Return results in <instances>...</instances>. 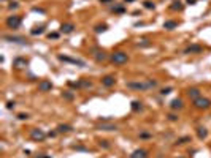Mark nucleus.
<instances>
[{
    "label": "nucleus",
    "instance_id": "nucleus-37",
    "mask_svg": "<svg viewBox=\"0 0 211 158\" xmlns=\"http://www.w3.org/2000/svg\"><path fill=\"white\" fill-rule=\"evenodd\" d=\"M18 118H19V120H27V118H29V114H24V112H21V114H18Z\"/></svg>",
    "mask_w": 211,
    "mask_h": 158
},
{
    "label": "nucleus",
    "instance_id": "nucleus-15",
    "mask_svg": "<svg viewBox=\"0 0 211 158\" xmlns=\"http://www.w3.org/2000/svg\"><path fill=\"white\" fill-rule=\"evenodd\" d=\"M170 109H173V111H178V109H182L184 108V103H182V100L181 98H175V100H171L170 101Z\"/></svg>",
    "mask_w": 211,
    "mask_h": 158
},
{
    "label": "nucleus",
    "instance_id": "nucleus-36",
    "mask_svg": "<svg viewBox=\"0 0 211 158\" xmlns=\"http://www.w3.org/2000/svg\"><path fill=\"white\" fill-rule=\"evenodd\" d=\"M18 7H19V3H18V2H11V3L8 5V10H16Z\"/></svg>",
    "mask_w": 211,
    "mask_h": 158
},
{
    "label": "nucleus",
    "instance_id": "nucleus-10",
    "mask_svg": "<svg viewBox=\"0 0 211 158\" xmlns=\"http://www.w3.org/2000/svg\"><path fill=\"white\" fill-rule=\"evenodd\" d=\"M53 87H54L53 82L48 81V79H41V81L38 82V90H40V92H51Z\"/></svg>",
    "mask_w": 211,
    "mask_h": 158
},
{
    "label": "nucleus",
    "instance_id": "nucleus-20",
    "mask_svg": "<svg viewBox=\"0 0 211 158\" xmlns=\"http://www.w3.org/2000/svg\"><path fill=\"white\" fill-rule=\"evenodd\" d=\"M182 8H184V5H182L179 0H173L170 5V10L171 11H182Z\"/></svg>",
    "mask_w": 211,
    "mask_h": 158
},
{
    "label": "nucleus",
    "instance_id": "nucleus-45",
    "mask_svg": "<svg viewBox=\"0 0 211 158\" xmlns=\"http://www.w3.org/2000/svg\"><path fill=\"white\" fill-rule=\"evenodd\" d=\"M129 2H133V0H125V3H129Z\"/></svg>",
    "mask_w": 211,
    "mask_h": 158
},
{
    "label": "nucleus",
    "instance_id": "nucleus-11",
    "mask_svg": "<svg viewBox=\"0 0 211 158\" xmlns=\"http://www.w3.org/2000/svg\"><path fill=\"white\" fill-rule=\"evenodd\" d=\"M203 52V46L202 44H191L184 49V54H202Z\"/></svg>",
    "mask_w": 211,
    "mask_h": 158
},
{
    "label": "nucleus",
    "instance_id": "nucleus-21",
    "mask_svg": "<svg viewBox=\"0 0 211 158\" xmlns=\"http://www.w3.org/2000/svg\"><path fill=\"white\" fill-rule=\"evenodd\" d=\"M178 25H179V22H178V21H165L164 22V29H167V30H173V29H176Z\"/></svg>",
    "mask_w": 211,
    "mask_h": 158
},
{
    "label": "nucleus",
    "instance_id": "nucleus-22",
    "mask_svg": "<svg viewBox=\"0 0 211 158\" xmlns=\"http://www.w3.org/2000/svg\"><path fill=\"white\" fill-rule=\"evenodd\" d=\"M71 130H73V127H71V125H67V123H60V125L57 127V133H70Z\"/></svg>",
    "mask_w": 211,
    "mask_h": 158
},
{
    "label": "nucleus",
    "instance_id": "nucleus-46",
    "mask_svg": "<svg viewBox=\"0 0 211 158\" xmlns=\"http://www.w3.org/2000/svg\"><path fill=\"white\" fill-rule=\"evenodd\" d=\"M179 158H181V157H179Z\"/></svg>",
    "mask_w": 211,
    "mask_h": 158
},
{
    "label": "nucleus",
    "instance_id": "nucleus-35",
    "mask_svg": "<svg viewBox=\"0 0 211 158\" xmlns=\"http://www.w3.org/2000/svg\"><path fill=\"white\" fill-rule=\"evenodd\" d=\"M48 38H49V40H57V38H59V33H57V32L48 33Z\"/></svg>",
    "mask_w": 211,
    "mask_h": 158
},
{
    "label": "nucleus",
    "instance_id": "nucleus-13",
    "mask_svg": "<svg viewBox=\"0 0 211 158\" xmlns=\"http://www.w3.org/2000/svg\"><path fill=\"white\" fill-rule=\"evenodd\" d=\"M97 130H100V131H116L118 130V125H114V123H100V125H97Z\"/></svg>",
    "mask_w": 211,
    "mask_h": 158
},
{
    "label": "nucleus",
    "instance_id": "nucleus-24",
    "mask_svg": "<svg viewBox=\"0 0 211 158\" xmlns=\"http://www.w3.org/2000/svg\"><path fill=\"white\" fill-rule=\"evenodd\" d=\"M78 84H80V89H91L92 87V82L89 79H80Z\"/></svg>",
    "mask_w": 211,
    "mask_h": 158
},
{
    "label": "nucleus",
    "instance_id": "nucleus-39",
    "mask_svg": "<svg viewBox=\"0 0 211 158\" xmlns=\"http://www.w3.org/2000/svg\"><path fill=\"white\" fill-rule=\"evenodd\" d=\"M73 149L75 150H83V152H87L89 149H86V147H83V145H73Z\"/></svg>",
    "mask_w": 211,
    "mask_h": 158
},
{
    "label": "nucleus",
    "instance_id": "nucleus-5",
    "mask_svg": "<svg viewBox=\"0 0 211 158\" xmlns=\"http://www.w3.org/2000/svg\"><path fill=\"white\" fill-rule=\"evenodd\" d=\"M46 136H48V134L44 133L41 128H33V130H30V139H32V141L41 142V141L46 139Z\"/></svg>",
    "mask_w": 211,
    "mask_h": 158
},
{
    "label": "nucleus",
    "instance_id": "nucleus-2",
    "mask_svg": "<svg viewBox=\"0 0 211 158\" xmlns=\"http://www.w3.org/2000/svg\"><path fill=\"white\" fill-rule=\"evenodd\" d=\"M110 60L113 62L114 65H124L129 62V55H127V52H124V51H116V52H113L110 55Z\"/></svg>",
    "mask_w": 211,
    "mask_h": 158
},
{
    "label": "nucleus",
    "instance_id": "nucleus-34",
    "mask_svg": "<svg viewBox=\"0 0 211 158\" xmlns=\"http://www.w3.org/2000/svg\"><path fill=\"white\" fill-rule=\"evenodd\" d=\"M140 138H141V139H149V138H152V133H148V131H141V133H140Z\"/></svg>",
    "mask_w": 211,
    "mask_h": 158
},
{
    "label": "nucleus",
    "instance_id": "nucleus-12",
    "mask_svg": "<svg viewBox=\"0 0 211 158\" xmlns=\"http://www.w3.org/2000/svg\"><path fill=\"white\" fill-rule=\"evenodd\" d=\"M102 86L103 87H113L114 84H116V78L114 76H111V75H107V76H103L102 78Z\"/></svg>",
    "mask_w": 211,
    "mask_h": 158
},
{
    "label": "nucleus",
    "instance_id": "nucleus-17",
    "mask_svg": "<svg viewBox=\"0 0 211 158\" xmlns=\"http://www.w3.org/2000/svg\"><path fill=\"white\" fill-rule=\"evenodd\" d=\"M187 97L194 101V100H197L198 97H202V92H200V89H198V87H192V89H189V90H187Z\"/></svg>",
    "mask_w": 211,
    "mask_h": 158
},
{
    "label": "nucleus",
    "instance_id": "nucleus-4",
    "mask_svg": "<svg viewBox=\"0 0 211 158\" xmlns=\"http://www.w3.org/2000/svg\"><path fill=\"white\" fill-rule=\"evenodd\" d=\"M194 108L200 111H206L211 108V100L205 97H198L197 100H194Z\"/></svg>",
    "mask_w": 211,
    "mask_h": 158
},
{
    "label": "nucleus",
    "instance_id": "nucleus-29",
    "mask_svg": "<svg viewBox=\"0 0 211 158\" xmlns=\"http://www.w3.org/2000/svg\"><path fill=\"white\" fill-rule=\"evenodd\" d=\"M167 118H168L170 122H178L179 120V116H178L176 112H170V114H167Z\"/></svg>",
    "mask_w": 211,
    "mask_h": 158
},
{
    "label": "nucleus",
    "instance_id": "nucleus-33",
    "mask_svg": "<svg viewBox=\"0 0 211 158\" xmlns=\"http://www.w3.org/2000/svg\"><path fill=\"white\" fill-rule=\"evenodd\" d=\"M171 92H173V89H171V87H165V89L160 90V95H164V97H165V95H170Z\"/></svg>",
    "mask_w": 211,
    "mask_h": 158
},
{
    "label": "nucleus",
    "instance_id": "nucleus-28",
    "mask_svg": "<svg viewBox=\"0 0 211 158\" xmlns=\"http://www.w3.org/2000/svg\"><path fill=\"white\" fill-rule=\"evenodd\" d=\"M138 46L140 48H148V46H151V41H149L148 38H141L140 41H138Z\"/></svg>",
    "mask_w": 211,
    "mask_h": 158
},
{
    "label": "nucleus",
    "instance_id": "nucleus-7",
    "mask_svg": "<svg viewBox=\"0 0 211 158\" xmlns=\"http://www.w3.org/2000/svg\"><path fill=\"white\" fill-rule=\"evenodd\" d=\"M91 52H92L94 59H95L97 62H105L107 59H110V57H108V54L105 52V51H100L98 48H94V49H91Z\"/></svg>",
    "mask_w": 211,
    "mask_h": 158
},
{
    "label": "nucleus",
    "instance_id": "nucleus-30",
    "mask_svg": "<svg viewBox=\"0 0 211 158\" xmlns=\"http://www.w3.org/2000/svg\"><path fill=\"white\" fill-rule=\"evenodd\" d=\"M98 145H100L102 149H111V144L108 142V141H105V139H100V141H98Z\"/></svg>",
    "mask_w": 211,
    "mask_h": 158
},
{
    "label": "nucleus",
    "instance_id": "nucleus-32",
    "mask_svg": "<svg viewBox=\"0 0 211 158\" xmlns=\"http://www.w3.org/2000/svg\"><path fill=\"white\" fill-rule=\"evenodd\" d=\"M62 97H64L65 100H73V98H75V93H73V92H70V90H67V92L62 93Z\"/></svg>",
    "mask_w": 211,
    "mask_h": 158
},
{
    "label": "nucleus",
    "instance_id": "nucleus-31",
    "mask_svg": "<svg viewBox=\"0 0 211 158\" xmlns=\"http://www.w3.org/2000/svg\"><path fill=\"white\" fill-rule=\"evenodd\" d=\"M143 7H144V8H148V10H154V8H155V3L151 2V0H146V2L143 3Z\"/></svg>",
    "mask_w": 211,
    "mask_h": 158
},
{
    "label": "nucleus",
    "instance_id": "nucleus-40",
    "mask_svg": "<svg viewBox=\"0 0 211 158\" xmlns=\"http://www.w3.org/2000/svg\"><path fill=\"white\" fill-rule=\"evenodd\" d=\"M32 11H35V13H44V10L43 8H38V7H33Z\"/></svg>",
    "mask_w": 211,
    "mask_h": 158
},
{
    "label": "nucleus",
    "instance_id": "nucleus-9",
    "mask_svg": "<svg viewBox=\"0 0 211 158\" xmlns=\"http://www.w3.org/2000/svg\"><path fill=\"white\" fill-rule=\"evenodd\" d=\"M27 65H29V60L26 57H16L13 60V66L16 70H24V68H27Z\"/></svg>",
    "mask_w": 211,
    "mask_h": 158
},
{
    "label": "nucleus",
    "instance_id": "nucleus-27",
    "mask_svg": "<svg viewBox=\"0 0 211 158\" xmlns=\"http://www.w3.org/2000/svg\"><path fill=\"white\" fill-rule=\"evenodd\" d=\"M108 30V25L107 24H98L95 25V29H94V32L95 33H103V32H107Z\"/></svg>",
    "mask_w": 211,
    "mask_h": 158
},
{
    "label": "nucleus",
    "instance_id": "nucleus-38",
    "mask_svg": "<svg viewBox=\"0 0 211 158\" xmlns=\"http://www.w3.org/2000/svg\"><path fill=\"white\" fill-rule=\"evenodd\" d=\"M14 106H16L14 101H8V103H7V109H14Z\"/></svg>",
    "mask_w": 211,
    "mask_h": 158
},
{
    "label": "nucleus",
    "instance_id": "nucleus-41",
    "mask_svg": "<svg viewBox=\"0 0 211 158\" xmlns=\"http://www.w3.org/2000/svg\"><path fill=\"white\" fill-rule=\"evenodd\" d=\"M113 2H114V0H100V3H103V5H110Z\"/></svg>",
    "mask_w": 211,
    "mask_h": 158
},
{
    "label": "nucleus",
    "instance_id": "nucleus-44",
    "mask_svg": "<svg viewBox=\"0 0 211 158\" xmlns=\"http://www.w3.org/2000/svg\"><path fill=\"white\" fill-rule=\"evenodd\" d=\"M37 158H51V157H49V155H38Z\"/></svg>",
    "mask_w": 211,
    "mask_h": 158
},
{
    "label": "nucleus",
    "instance_id": "nucleus-43",
    "mask_svg": "<svg viewBox=\"0 0 211 158\" xmlns=\"http://www.w3.org/2000/svg\"><path fill=\"white\" fill-rule=\"evenodd\" d=\"M186 3H187V5H195L197 0H186Z\"/></svg>",
    "mask_w": 211,
    "mask_h": 158
},
{
    "label": "nucleus",
    "instance_id": "nucleus-19",
    "mask_svg": "<svg viewBox=\"0 0 211 158\" xmlns=\"http://www.w3.org/2000/svg\"><path fill=\"white\" fill-rule=\"evenodd\" d=\"M44 29H46V27H44L43 24H41V25H35V27H33V29L30 30V35H33V37L43 35V33H44Z\"/></svg>",
    "mask_w": 211,
    "mask_h": 158
},
{
    "label": "nucleus",
    "instance_id": "nucleus-23",
    "mask_svg": "<svg viewBox=\"0 0 211 158\" xmlns=\"http://www.w3.org/2000/svg\"><path fill=\"white\" fill-rule=\"evenodd\" d=\"M130 108H132V111L133 112H140V111H143V103H141V101H132V106H130Z\"/></svg>",
    "mask_w": 211,
    "mask_h": 158
},
{
    "label": "nucleus",
    "instance_id": "nucleus-42",
    "mask_svg": "<svg viewBox=\"0 0 211 158\" xmlns=\"http://www.w3.org/2000/svg\"><path fill=\"white\" fill-rule=\"evenodd\" d=\"M56 134H57V130H56V131H49V133H48V136H49V138H54Z\"/></svg>",
    "mask_w": 211,
    "mask_h": 158
},
{
    "label": "nucleus",
    "instance_id": "nucleus-3",
    "mask_svg": "<svg viewBox=\"0 0 211 158\" xmlns=\"http://www.w3.org/2000/svg\"><path fill=\"white\" fill-rule=\"evenodd\" d=\"M21 24H22V18H21V16H18V14H11V16H8V18L5 19V25H7L10 30L19 29Z\"/></svg>",
    "mask_w": 211,
    "mask_h": 158
},
{
    "label": "nucleus",
    "instance_id": "nucleus-6",
    "mask_svg": "<svg viewBox=\"0 0 211 158\" xmlns=\"http://www.w3.org/2000/svg\"><path fill=\"white\" fill-rule=\"evenodd\" d=\"M5 41H10V43H14V44H29V41L24 38V37H16V35H5L3 37Z\"/></svg>",
    "mask_w": 211,
    "mask_h": 158
},
{
    "label": "nucleus",
    "instance_id": "nucleus-8",
    "mask_svg": "<svg viewBox=\"0 0 211 158\" xmlns=\"http://www.w3.org/2000/svg\"><path fill=\"white\" fill-rule=\"evenodd\" d=\"M59 60L67 62V63H73V65H78V66H86V62L84 60L73 59V57H67V55H59Z\"/></svg>",
    "mask_w": 211,
    "mask_h": 158
},
{
    "label": "nucleus",
    "instance_id": "nucleus-14",
    "mask_svg": "<svg viewBox=\"0 0 211 158\" xmlns=\"http://www.w3.org/2000/svg\"><path fill=\"white\" fill-rule=\"evenodd\" d=\"M75 24H71V22H67V24H62L60 25V33H64V35H68V33L75 32Z\"/></svg>",
    "mask_w": 211,
    "mask_h": 158
},
{
    "label": "nucleus",
    "instance_id": "nucleus-26",
    "mask_svg": "<svg viewBox=\"0 0 211 158\" xmlns=\"http://www.w3.org/2000/svg\"><path fill=\"white\" fill-rule=\"evenodd\" d=\"M111 11L121 14V13H124V11H125V8H124V5H113V7H111Z\"/></svg>",
    "mask_w": 211,
    "mask_h": 158
},
{
    "label": "nucleus",
    "instance_id": "nucleus-1",
    "mask_svg": "<svg viewBox=\"0 0 211 158\" xmlns=\"http://www.w3.org/2000/svg\"><path fill=\"white\" fill-rule=\"evenodd\" d=\"M154 87H157V81H152V79H148V81H132V82H127V89L137 90V92L151 90Z\"/></svg>",
    "mask_w": 211,
    "mask_h": 158
},
{
    "label": "nucleus",
    "instance_id": "nucleus-16",
    "mask_svg": "<svg viewBox=\"0 0 211 158\" xmlns=\"http://www.w3.org/2000/svg\"><path fill=\"white\" fill-rule=\"evenodd\" d=\"M129 158H148V150L146 149H137L133 150Z\"/></svg>",
    "mask_w": 211,
    "mask_h": 158
},
{
    "label": "nucleus",
    "instance_id": "nucleus-25",
    "mask_svg": "<svg viewBox=\"0 0 211 158\" xmlns=\"http://www.w3.org/2000/svg\"><path fill=\"white\" fill-rule=\"evenodd\" d=\"M186 142H191V136L178 138V139H176V142H175V145H182V144H186Z\"/></svg>",
    "mask_w": 211,
    "mask_h": 158
},
{
    "label": "nucleus",
    "instance_id": "nucleus-18",
    "mask_svg": "<svg viewBox=\"0 0 211 158\" xmlns=\"http://www.w3.org/2000/svg\"><path fill=\"white\" fill-rule=\"evenodd\" d=\"M197 138H198L200 141L206 139V138H208V130L205 128V127H198V128H197Z\"/></svg>",
    "mask_w": 211,
    "mask_h": 158
}]
</instances>
